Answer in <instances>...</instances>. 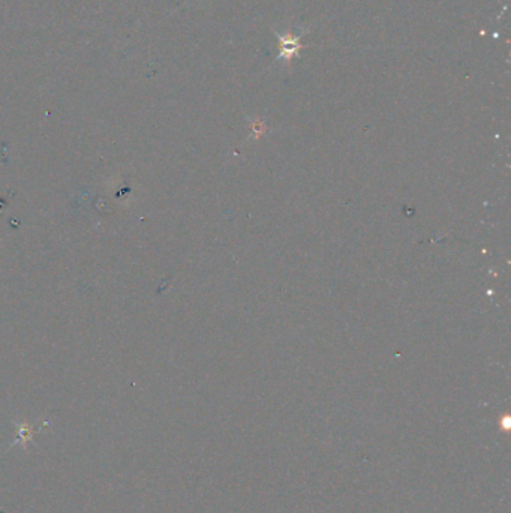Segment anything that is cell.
<instances>
[{
  "label": "cell",
  "mask_w": 511,
  "mask_h": 513,
  "mask_svg": "<svg viewBox=\"0 0 511 513\" xmlns=\"http://www.w3.org/2000/svg\"><path fill=\"white\" fill-rule=\"evenodd\" d=\"M279 39V60H285L287 65H291V60L298 56L303 49L300 44L302 35H294L291 32L285 34H276Z\"/></svg>",
  "instance_id": "cell-1"
}]
</instances>
